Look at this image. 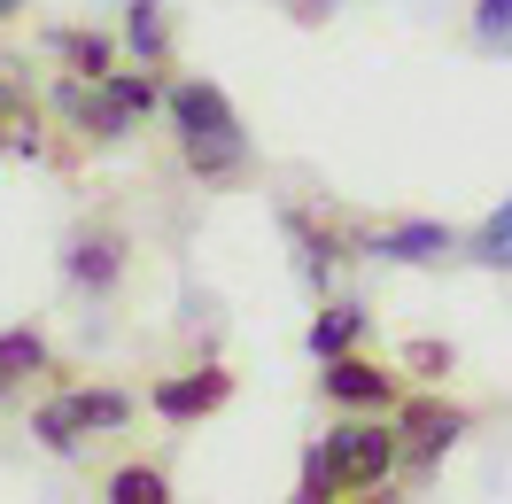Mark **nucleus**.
<instances>
[{
    "mask_svg": "<svg viewBox=\"0 0 512 504\" xmlns=\"http://www.w3.org/2000/svg\"><path fill=\"white\" fill-rule=\"evenodd\" d=\"M171 125H179V148H187L194 179H233V171L249 163L241 117H233V101H225L210 78H179V86H171Z\"/></svg>",
    "mask_w": 512,
    "mask_h": 504,
    "instance_id": "obj_1",
    "label": "nucleus"
},
{
    "mask_svg": "<svg viewBox=\"0 0 512 504\" xmlns=\"http://www.w3.org/2000/svg\"><path fill=\"white\" fill-rule=\"evenodd\" d=\"M24 373H47V342H39L32 326H16V334H0V388Z\"/></svg>",
    "mask_w": 512,
    "mask_h": 504,
    "instance_id": "obj_15",
    "label": "nucleus"
},
{
    "mask_svg": "<svg viewBox=\"0 0 512 504\" xmlns=\"http://www.w3.org/2000/svg\"><path fill=\"white\" fill-rule=\"evenodd\" d=\"M55 55H63V70L94 78V86L109 78V70H117V63H109V39H101V32H86V24H78V32H55Z\"/></svg>",
    "mask_w": 512,
    "mask_h": 504,
    "instance_id": "obj_10",
    "label": "nucleus"
},
{
    "mask_svg": "<svg viewBox=\"0 0 512 504\" xmlns=\"http://www.w3.org/2000/svg\"><path fill=\"white\" fill-rule=\"evenodd\" d=\"M125 419H132V396H117V388H70V396L32 411V435L47 442V450H78L86 435H109V427H125Z\"/></svg>",
    "mask_w": 512,
    "mask_h": 504,
    "instance_id": "obj_2",
    "label": "nucleus"
},
{
    "mask_svg": "<svg viewBox=\"0 0 512 504\" xmlns=\"http://www.w3.org/2000/svg\"><path fill=\"white\" fill-rule=\"evenodd\" d=\"M319 8H326V0H319Z\"/></svg>",
    "mask_w": 512,
    "mask_h": 504,
    "instance_id": "obj_21",
    "label": "nucleus"
},
{
    "mask_svg": "<svg viewBox=\"0 0 512 504\" xmlns=\"http://www.w3.org/2000/svg\"><path fill=\"white\" fill-rule=\"evenodd\" d=\"M63 264H70V280H78V287H109V280H117V264H125V249H117V233H78Z\"/></svg>",
    "mask_w": 512,
    "mask_h": 504,
    "instance_id": "obj_7",
    "label": "nucleus"
},
{
    "mask_svg": "<svg viewBox=\"0 0 512 504\" xmlns=\"http://www.w3.org/2000/svg\"><path fill=\"white\" fill-rule=\"evenodd\" d=\"M450 249V225H388L381 241H373V256H388V264H427V256H443Z\"/></svg>",
    "mask_w": 512,
    "mask_h": 504,
    "instance_id": "obj_8",
    "label": "nucleus"
},
{
    "mask_svg": "<svg viewBox=\"0 0 512 504\" xmlns=\"http://www.w3.org/2000/svg\"><path fill=\"white\" fill-rule=\"evenodd\" d=\"M326 396H334V404H388L396 380H388L381 365H365V357H326Z\"/></svg>",
    "mask_w": 512,
    "mask_h": 504,
    "instance_id": "obj_6",
    "label": "nucleus"
},
{
    "mask_svg": "<svg viewBox=\"0 0 512 504\" xmlns=\"http://www.w3.org/2000/svg\"><path fill=\"white\" fill-rule=\"evenodd\" d=\"M16 8H24V0H0V16H16Z\"/></svg>",
    "mask_w": 512,
    "mask_h": 504,
    "instance_id": "obj_20",
    "label": "nucleus"
},
{
    "mask_svg": "<svg viewBox=\"0 0 512 504\" xmlns=\"http://www.w3.org/2000/svg\"><path fill=\"white\" fill-rule=\"evenodd\" d=\"M319 458H326V473H334L342 489H373V481H388V466H396V435L350 419V427H334V435L319 442Z\"/></svg>",
    "mask_w": 512,
    "mask_h": 504,
    "instance_id": "obj_3",
    "label": "nucleus"
},
{
    "mask_svg": "<svg viewBox=\"0 0 512 504\" xmlns=\"http://www.w3.org/2000/svg\"><path fill=\"white\" fill-rule=\"evenodd\" d=\"M109 504H171V481L156 466H117L109 473Z\"/></svg>",
    "mask_w": 512,
    "mask_h": 504,
    "instance_id": "obj_14",
    "label": "nucleus"
},
{
    "mask_svg": "<svg viewBox=\"0 0 512 504\" xmlns=\"http://www.w3.org/2000/svg\"><path fill=\"white\" fill-rule=\"evenodd\" d=\"M357 334H365V311H357V303H334V311L311 326V357H350Z\"/></svg>",
    "mask_w": 512,
    "mask_h": 504,
    "instance_id": "obj_12",
    "label": "nucleus"
},
{
    "mask_svg": "<svg viewBox=\"0 0 512 504\" xmlns=\"http://www.w3.org/2000/svg\"><path fill=\"white\" fill-rule=\"evenodd\" d=\"M474 256H481V264H512V202L474 233Z\"/></svg>",
    "mask_w": 512,
    "mask_h": 504,
    "instance_id": "obj_17",
    "label": "nucleus"
},
{
    "mask_svg": "<svg viewBox=\"0 0 512 504\" xmlns=\"http://www.w3.org/2000/svg\"><path fill=\"white\" fill-rule=\"evenodd\" d=\"M357 497H365V504H396V497H388V489H381V481H373V489H357Z\"/></svg>",
    "mask_w": 512,
    "mask_h": 504,
    "instance_id": "obj_19",
    "label": "nucleus"
},
{
    "mask_svg": "<svg viewBox=\"0 0 512 504\" xmlns=\"http://www.w3.org/2000/svg\"><path fill=\"white\" fill-rule=\"evenodd\" d=\"M474 39L489 55H512V0H474Z\"/></svg>",
    "mask_w": 512,
    "mask_h": 504,
    "instance_id": "obj_16",
    "label": "nucleus"
},
{
    "mask_svg": "<svg viewBox=\"0 0 512 504\" xmlns=\"http://www.w3.org/2000/svg\"><path fill=\"white\" fill-rule=\"evenodd\" d=\"M125 47H132V63H163V8L156 0L125 8Z\"/></svg>",
    "mask_w": 512,
    "mask_h": 504,
    "instance_id": "obj_13",
    "label": "nucleus"
},
{
    "mask_svg": "<svg viewBox=\"0 0 512 504\" xmlns=\"http://www.w3.org/2000/svg\"><path fill=\"white\" fill-rule=\"evenodd\" d=\"M458 427H466V419H458L450 404H412V411H404V435H412V450H419V458L450 450V442H458Z\"/></svg>",
    "mask_w": 512,
    "mask_h": 504,
    "instance_id": "obj_9",
    "label": "nucleus"
},
{
    "mask_svg": "<svg viewBox=\"0 0 512 504\" xmlns=\"http://www.w3.org/2000/svg\"><path fill=\"white\" fill-rule=\"evenodd\" d=\"M148 101H156V86H148V78H117V70L101 78V94H70V86H63V109L86 132H101V140H109V132H125Z\"/></svg>",
    "mask_w": 512,
    "mask_h": 504,
    "instance_id": "obj_4",
    "label": "nucleus"
},
{
    "mask_svg": "<svg viewBox=\"0 0 512 504\" xmlns=\"http://www.w3.org/2000/svg\"><path fill=\"white\" fill-rule=\"evenodd\" d=\"M225 396H233V373L225 365H202V373H179L156 388V411L163 419H202V411H218Z\"/></svg>",
    "mask_w": 512,
    "mask_h": 504,
    "instance_id": "obj_5",
    "label": "nucleus"
},
{
    "mask_svg": "<svg viewBox=\"0 0 512 504\" xmlns=\"http://www.w3.org/2000/svg\"><path fill=\"white\" fill-rule=\"evenodd\" d=\"M0 148H39V109L24 86L0 78Z\"/></svg>",
    "mask_w": 512,
    "mask_h": 504,
    "instance_id": "obj_11",
    "label": "nucleus"
},
{
    "mask_svg": "<svg viewBox=\"0 0 512 504\" xmlns=\"http://www.w3.org/2000/svg\"><path fill=\"white\" fill-rule=\"evenodd\" d=\"M404 365H412V373H450V349L443 342H412V349H404Z\"/></svg>",
    "mask_w": 512,
    "mask_h": 504,
    "instance_id": "obj_18",
    "label": "nucleus"
}]
</instances>
